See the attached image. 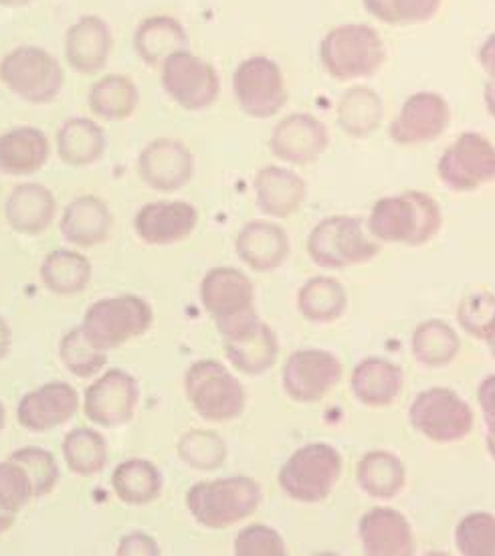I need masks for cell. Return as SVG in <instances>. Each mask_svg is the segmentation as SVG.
<instances>
[{
    "mask_svg": "<svg viewBox=\"0 0 495 556\" xmlns=\"http://www.w3.org/2000/svg\"><path fill=\"white\" fill-rule=\"evenodd\" d=\"M443 215L437 201L419 191L384 197L370 213V233L382 243L424 245L441 229Z\"/></svg>",
    "mask_w": 495,
    "mask_h": 556,
    "instance_id": "obj_1",
    "label": "cell"
},
{
    "mask_svg": "<svg viewBox=\"0 0 495 556\" xmlns=\"http://www.w3.org/2000/svg\"><path fill=\"white\" fill-rule=\"evenodd\" d=\"M0 84L21 102L47 105L65 86L63 65L37 45H18L0 59Z\"/></svg>",
    "mask_w": 495,
    "mask_h": 556,
    "instance_id": "obj_2",
    "label": "cell"
},
{
    "mask_svg": "<svg viewBox=\"0 0 495 556\" xmlns=\"http://www.w3.org/2000/svg\"><path fill=\"white\" fill-rule=\"evenodd\" d=\"M262 504L259 483L245 476L194 483L187 492L192 518L204 528L223 530L255 513Z\"/></svg>",
    "mask_w": 495,
    "mask_h": 556,
    "instance_id": "obj_3",
    "label": "cell"
},
{
    "mask_svg": "<svg viewBox=\"0 0 495 556\" xmlns=\"http://www.w3.org/2000/svg\"><path fill=\"white\" fill-rule=\"evenodd\" d=\"M154 314L147 300L134 293L103 298L88 307L81 332L100 351H114L152 328Z\"/></svg>",
    "mask_w": 495,
    "mask_h": 556,
    "instance_id": "obj_4",
    "label": "cell"
},
{
    "mask_svg": "<svg viewBox=\"0 0 495 556\" xmlns=\"http://www.w3.org/2000/svg\"><path fill=\"white\" fill-rule=\"evenodd\" d=\"M201 300L223 340L245 332L259 320L255 314V290L251 279L233 267H215L203 278Z\"/></svg>",
    "mask_w": 495,
    "mask_h": 556,
    "instance_id": "obj_5",
    "label": "cell"
},
{
    "mask_svg": "<svg viewBox=\"0 0 495 556\" xmlns=\"http://www.w3.org/2000/svg\"><path fill=\"white\" fill-rule=\"evenodd\" d=\"M326 72L338 81H352L377 74L386 51L379 33L368 25H344L330 30L320 45Z\"/></svg>",
    "mask_w": 495,
    "mask_h": 556,
    "instance_id": "obj_6",
    "label": "cell"
},
{
    "mask_svg": "<svg viewBox=\"0 0 495 556\" xmlns=\"http://www.w3.org/2000/svg\"><path fill=\"white\" fill-rule=\"evenodd\" d=\"M380 245L368 239L363 220L335 215L320 220L307 239L312 262L323 269H342L366 264L379 255Z\"/></svg>",
    "mask_w": 495,
    "mask_h": 556,
    "instance_id": "obj_7",
    "label": "cell"
},
{
    "mask_svg": "<svg viewBox=\"0 0 495 556\" xmlns=\"http://www.w3.org/2000/svg\"><path fill=\"white\" fill-rule=\"evenodd\" d=\"M185 391L192 409L206 421L225 424L245 409V391L225 366L217 361H199L185 377Z\"/></svg>",
    "mask_w": 495,
    "mask_h": 556,
    "instance_id": "obj_8",
    "label": "cell"
},
{
    "mask_svg": "<svg viewBox=\"0 0 495 556\" xmlns=\"http://www.w3.org/2000/svg\"><path fill=\"white\" fill-rule=\"evenodd\" d=\"M342 473V457L332 445L312 443L285 462L279 471L281 490L302 504L328 498Z\"/></svg>",
    "mask_w": 495,
    "mask_h": 556,
    "instance_id": "obj_9",
    "label": "cell"
},
{
    "mask_svg": "<svg viewBox=\"0 0 495 556\" xmlns=\"http://www.w3.org/2000/svg\"><path fill=\"white\" fill-rule=\"evenodd\" d=\"M412 427L427 440L455 443L466 440L473 429V410L452 389L433 387L422 391L408 410Z\"/></svg>",
    "mask_w": 495,
    "mask_h": 556,
    "instance_id": "obj_10",
    "label": "cell"
},
{
    "mask_svg": "<svg viewBox=\"0 0 495 556\" xmlns=\"http://www.w3.org/2000/svg\"><path fill=\"white\" fill-rule=\"evenodd\" d=\"M162 88L166 96L189 112H201L217 102L220 79L217 70L204 59L178 51L161 65Z\"/></svg>",
    "mask_w": 495,
    "mask_h": 556,
    "instance_id": "obj_11",
    "label": "cell"
},
{
    "mask_svg": "<svg viewBox=\"0 0 495 556\" xmlns=\"http://www.w3.org/2000/svg\"><path fill=\"white\" fill-rule=\"evenodd\" d=\"M439 178L455 192L481 189L495 180V147L481 134H461L439 161Z\"/></svg>",
    "mask_w": 495,
    "mask_h": 556,
    "instance_id": "obj_12",
    "label": "cell"
},
{
    "mask_svg": "<svg viewBox=\"0 0 495 556\" xmlns=\"http://www.w3.org/2000/svg\"><path fill=\"white\" fill-rule=\"evenodd\" d=\"M234 100L251 117L276 116L288 102L285 79L276 61L267 58L245 59L233 75Z\"/></svg>",
    "mask_w": 495,
    "mask_h": 556,
    "instance_id": "obj_13",
    "label": "cell"
},
{
    "mask_svg": "<svg viewBox=\"0 0 495 556\" xmlns=\"http://www.w3.org/2000/svg\"><path fill=\"white\" fill-rule=\"evenodd\" d=\"M140 403V387L130 372L112 368L103 372L84 395V413L91 424L116 429L130 424Z\"/></svg>",
    "mask_w": 495,
    "mask_h": 556,
    "instance_id": "obj_14",
    "label": "cell"
},
{
    "mask_svg": "<svg viewBox=\"0 0 495 556\" xmlns=\"http://www.w3.org/2000/svg\"><path fill=\"white\" fill-rule=\"evenodd\" d=\"M342 363L328 351L293 352L283 366L281 382L297 403H316L342 379Z\"/></svg>",
    "mask_w": 495,
    "mask_h": 556,
    "instance_id": "obj_15",
    "label": "cell"
},
{
    "mask_svg": "<svg viewBox=\"0 0 495 556\" xmlns=\"http://www.w3.org/2000/svg\"><path fill=\"white\" fill-rule=\"evenodd\" d=\"M449 122L452 110L445 98L433 91H421L408 98L389 132L401 147H419L437 140Z\"/></svg>",
    "mask_w": 495,
    "mask_h": 556,
    "instance_id": "obj_16",
    "label": "cell"
},
{
    "mask_svg": "<svg viewBox=\"0 0 495 556\" xmlns=\"http://www.w3.org/2000/svg\"><path fill=\"white\" fill-rule=\"evenodd\" d=\"M194 173L189 148L173 138H156L138 156V175L152 191H180Z\"/></svg>",
    "mask_w": 495,
    "mask_h": 556,
    "instance_id": "obj_17",
    "label": "cell"
},
{
    "mask_svg": "<svg viewBox=\"0 0 495 556\" xmlns=\"http://www.w3.org/2000/svg\"><path fill=\"white\" fill-rule=\"evenodd\" d=\"M79 410V393L69 382H47L21 399L16 421L30 433H45L72 421Z\"/></svg>",
    "mask_w": 495,
    "mask_h": 556,
    "instance_id": "obj_18",
    "label": "cell"
},
{
    "mask_svg": "<svg viewBox=\"0 0 495 556\" xmlns=\"http://www.w3.org/2000/svg\"><path fill=\"white\" fill-rule=\"evenodd\" d=\"M67 65L81 75H96L107 65L114 51V33L98 15L79 16L63 39Z\"/></svg>",
    "mask_w": 495,
    "mask_h": 556,
    "instance_id": "obj_19",
    "label": "cell"
},
{
    "mask_svg": "<svg viewBox=\"0 0 495 556\" xmlns=\"http://www.w3.org/2000/svg\"><path fill=\"white\" fill-rule=\"evenodd\" d=\"M199 211L187 201H156L136 213V235L154 248L175 245L185 241L196 229Z\"/></svg>",
    "mask_w": 495,
    "mask_h": 556,
    "instance_id": "obj_20",
    "label": "cell"
},
{
    "mask_svg": "<svg viewBox=\"0 0 495 556\" xmlns=\"http://www.w3.org/2000/svg\"><path fill=\"white\" fill-rule=\"evenodd\" d=\"M114 215L105 201L96 194H81L65 206L59 231L61 237L81 250H89L96 245H102L103 241L112 233Z\"/></svg>",
    "mask_w": 495,
    "mask_h": 556,
    "instance_id": "obj_21",
    "label": "cell"
},
{
    "mask_svg": "<svg viewBox=\"0 0 495 556\" xmlns=\"http://www.w3.org/2000/svg\"><path fill=\"white\" fill-rule=\"evenodd\" d=\"M328 130L318 117L292 114L281 119L271 134V150L279 161L309 164L328 148Z\"/></svg>",
    "mask_w": 495,
    "mask_h": 556,
    "instance_id": "obj_22",
    "label": "cell"
},
{
    "mask_svg": "<svg viewBox=\"0 0 495 556\" xmlns=\"http://www.w3.org/2000/svg\"><path fill=\"white\" fill-rule=\"evenodd\" d=\"M58 215L55 194L39 182H23L4 201V219L21 235H41Z\"/></svg>",
    "mask_w": 495,
    "mask_h": 556,
    "instance_id": "obj_23",
    "label": "cell"
},
{
    "mask_svg": "<svg viewBox=\"0 0 495 556\" xmlns=\"http://www.w3.org/2000/svg\"><path fill=\"white\" fill-rule=\"evenodd\" d=\"M358 534L366 555L410 556L415 553L412 528L393 508H375L363 516Z\"/></svg>",
    "mask_w": 495,
    "mask_h": 556,
    "instance_id": "obj_24",
    "label": "cell"
},
{
    "mask_svg": "<svg viewBox=\"0 0 495 556\" xmlns=\"http://www.w3.org/2000/svg\"><path fill=\"white\" fill-rule=\"evenodd\" d=\"M49 138L35 126H16L0 134V175H35L49 162Z\"/></svg>",
    "mask_w": 495,
    "mask_h": 556,
    "instance_id": "obj_25",
    "label": "cell"
},
{
    "mask_svg": "<svg viewBox=\"0 0 495 556\" xmlns=\"http://www.w3.org/2000/svg\"><path fill=\"white\" fill-rule=\"evenodd\" d=\"M234 250L239 260L251 269L274 271L288 260L290 239L279 225L267 220H251L237 237Z\"/></svg>",
    "mask_w": 495,
    "mask_h": 556,
    "instance_id": "obj_26",
    "label": "cell"
},
{
    "mask_svg": "<svg viewBox=\"0 0 495 556\" xmlns=\"http://www.w3.org/2000/svg\"><path fill=\"white\" fill-rule=\"evenodd\" d=\"M185 49H189V35L175 16H148L134 30V51L150 67H161L166 59Z\"/></svg>",
    "mask_w": 495,
    "mask_h": 556,
    "instance_id": "obj_27",
    "label": "cell"
},
{
    "mask_svg": "<svg viewBox=\"0 0 495 556\" xmlns=\"http://www.w3.org/2000/svg\"><path fill=\"white\" fill-rule=\"evenodd\" d=\"M255 194L265 215L283 219L300 211L306 199V185L288 168L265 166L255 176Z\"/></svg>",
    "mask_w": 495,
    "mask_h": 556,
    "instance_id": "obj_28",
    "label": "cell"
},
{
    "mask_svg": "<svg viewBox=\"0 0 495 556\" xmlns=\"http://www.w3.org/2000/svg\"><path fill=\"white\" fill-rule=\"evenodd\" d=\"M403 370L386 358H366L352 372V393L366 407H386L403 391Z\"/></svg>",
    "mask_w": 495,
    "mask_h": 556,
    "instance_id": "obj_29",
    "label": "cell"
},
{
    "mask_svg": "<svg viewBox=\"0 0 495 556\" xmlns=\"http://www.w3.org/2000/svg\"><path fill=\"white\" fill-rule=\"evenodd\" d=\"M225 352L237 370L245 375H263L267 368L276 365L279 344L276 332L257 320L245 332L227 338Z\"/></svg>",
    "mask_w": 495,
    "mask_h": 556,
    "instance_id": "obj_30",
    "label": "cell"
},
{
    "mask_svg": "<svg viewBox=\"0 0 495 556\" xmlns=\"http://www.w3.org/2000/svg\"><path fill=\"white\" fill-rule=\"evenodd\" d=\"M107 147L102 126L91 117H69L61 124L58 132L59 159L75 166L86 168L100 161Z\"/></svg>",
    "mask_w": 495,
    "mask_h": 556,
    "instance_id": "obj_31",
    "label": "cell"
},
{
    "mask_svg": "<svg viewBox=\"0 0 495 556\" xmlns=\"http://www.w3.org/2000/svg\"><path fill=\"white\" fill-rule=\"evenodd\" d=\"M138 103H140V89L128 75H103L89 88V110L93 116L105 122L128 119L138 110Z\"/></svg>",
    "mask_w": 495,
    "mask_h": 556,
    "instance_id": "obj_32",
    "label": "cell"
},
{
    "mask_svg": "<svg viewBox=\"0 0 495 556\" xmlns=\"http://www.w3.org/2000/svg\"><path fill=\"white\" fill-rule=\"evenodd\" d=\"M117 498L128 506H147L162 494L161 469L148 459H126L112 473Z\"/></svg>",
    "mask_w": 495,
    "mask_h": 556,
    "instance_id": "obj_33",
    "label": "cell"
},
{
    "mask_svg": "<svg viewBox=\"0 0 495 556\" xmlns=\"http://www.w3.org/2000/svg\"><path fill=\"white\" fill-rule=\"evenodd\" d=\"M39 274L49 292L75 295L88 288L93 267L88 257L77 251L55 250L45 257Z\"/></svg>",
    "mask_w": 495,
    "mask_h": 556,
    "instance_id": "obj_34",
    "label": "cell"
},
{
    "mask_svg": "<svg viewBox=\"0 0 495 556\" xmlns=\"http://www.w3.org/2000/svg\"><path fill=\"white\" fill-rule=\"evenodd\" d=\"M356 478L368 496L391 500L405 488L407 471L403 462L391 452H370L360 459Z\"/></svg>",
    "mask_w": 495,
    "mask_h": 556,
    "instance_id": "obj_35",
    "label": "cell"
},
{
    "mask_svg": "<svg viewBox=\"0 0 495 556\" xmlns=\"http://www.w3.org/2000/svg\"><path fill=\"white\" fill-rule=\"evenodd\" d=\"M61 452L67 469L81 478L102 473L107 466V441L102 433L89 427L69 431L61 443Z\"/></svg>",
    "mask_w": 495,
    "mask_h": 556,
    "instance_id": "obj_36",
    "label": "cell"
},
{
    "mask_svg": "<svg viewBox=\"0 0 495 556\" xmlns=\"http://www.w3.org/2000/svg\"><path fill=\"white\" fill-rule=\"evenodd\" d=\"M297 307L309 323L330 324L346 312L348 295L340 281L314 278L297 293Z\"/></svg>",
    "mask_w": 495,
    "mask_h": 556,
    "instance_id": "obj_37",
    "label": "cell"
},
{
    "mask_svg": "<svg viewBox=\"0 0 495 556\" xmlns=\"http://www.w3.org/2000/svg\"><path fill=\"white\" fill-rule=\"evenodd\" d=\"M410 346L421 365L445 366L457 356L461 349V340L449 324L443 320H427L417 326Z\"/></svg>",
    "mask_w": 495,
    "mask_h": 556,
    "instance_id": "obj_38",
    "label": "cell"
},
{
    "mask_svg": "<svg viewBox=\"0 0 495 556\" xmlns=\"http://www.w3.org/2000/svg\"><path fill=\"white\" fill-rule=\"evenodd\" d=\"M338 119L344 132L365 138L375 132L382 122V102L372 89L352 88L340 102Z\"/></svg>",
    "mask_w": 495,
    "mask_h": 556,
    "instance_id": "obj_39",
    "label": "cell"
},
{
    "mask_svg": "<svg viewBox=\"0 0 495 556\" xmlns=\"http://www.w3.org/2000/svg\"><path fill=\"white\" fill-rule=\"evenodd\" d=\"M59 358L77 379H89L107 365V354L96 349L88 338L84 337L79 326L61 338Z\"/></svg>",
    "mask_w": 495,
    "mask_h": 556,
    "instance_id": "obj_40",
    "label": "cell"
},
{
    "mask_svg": "<svg viewBox=\"0 0 495 556\" xmlns=\"http://www.w3.org/2000/svg\"><path fill=\"white\" fill-rule=\"evenodd\" d=\"M178 455L192 469L213 471L225 462L227 447L217 433L194 429L178 441Z\"/></svg>",
    "mask_w": 495,
    "mask_h": 556,
    "instance_id": "obj_41",
    "label": "cell"
},
{
    "mask_svg": "<svg viewBox=\"0 0 495 556\" xmlns=\"http://www.w3.org/2000/svg\"><path fill=\"white\" fill-rule=\"evenodd\" d=\"M366 11L389 25H417L437 15L441 0H365Z\"/></svg>",
    "mask_w": 495,
    "mask_h": 556,
    "instance_id": "obj_42",
    "label": "cell"
},
{
    "mask_svg": "<svg viewBox=\"0 0 495 556\" xmlns=\"http://www.w3.org/2000/svg\"><path fill=\"white\" fill-rule=\"evenodd\" d=\"M457 551L466 556H495V516L467 514L455 530Z\"/></svg>",
    "mask_w": 495,
    "mask_h": 556,
    "instance_id": "obj_43",
    "label": "cell"
},
{
    "mask_svg": "<svg viewBox=\"0 0 495 556\" xmlns=\"http://www.w3.org/2000/svg\"><path fill=\"white\" fill-rule=\"evenodd\" d=\"M9 459L23 466L29 473L35 498H45L55 490L59 483V466L55 455L51 452H47L43 447H23L13 452Z\"/></svg>",
    "mask_w": 495,
    "mask_h": 556,
    "instance_id": "obj_44",
    "label": "cell"
},
{
    "mask_svg": "<svg viewBox=\"0 0 495 556\" xmlns=\"http://www.w3.org/2000/svg\"><path fill=\"white\" fill-rule=\"evenodd\" d=\"M33 498V483L25 468L13 459L0 462V508L18 514Z\"/></svg>",
    "mask_w": 495,
    "mask_h": 556,
    "instance_id": "obj_45",
    "label": "cell"
},
{
    "mask_svg": "<svg viewBox=\"0 0 495 556\" xmlns=\"http://www.w3.org/2000/svg\"><path fill=\"white\" fill-rule=\"evenodd\" d=\"M457 320L467 334L483 340L495 323V295L487 292L469 293L457 307Z\"/></svg>",
    "mask_w": 495,
    "mask_h": 556,
    "instance_id": "obj_46",
    "label": "cell"
},
{
    "mask_svg": "<svg viewBox=\"0 0 495 556\" xmlns=\"http://www.w3.org/2000/svg\"><path fill=\"white\" fill-rule=\"evenodd\" d=\"M233 551L237 556H283L288 553L279 532L263 525L243 528L234 539Z\"/></svg>",
    "mask_w": 495,
    "mask_h": 556,
    "instance_id": "obj_47",
    "label": "cell"
},
{
    "mask_svg": "<svg viewBox=\"0 0 495 556\" xmlns=\"http://www.w3.org/2000/svg\"><path fill=\"white\" fill-rule=\"evenodd\" d=\"M480 405L485 419V443L495 459V375L481 382Z\"/></svg>",
    "mask_w": 495,
    "mask_h": 556,
    "instance_id": "obj_48",
    "label": "cell"
},
{
    "mask_svg": "<svg viewBox=\"0 0 495 556\" xmlns=\"http://www.w3.org/2000/svg\"><path fill=\"white\" fill-rule=\"evenodd\" d=\"M117 556H156L161 555V546L147 532H128L117 542Z\"/></svg>",
    "mask_w": 495,
    "mask_h": 556,
    "instance_id": "obj_49",
    "label": "cell"
},
{
    "mask_svg": "<svg viewBox=\"0 0 495 556\" xmlns=\"http://www.w3.org/2000/svg\"><path fill=\"white\" fill-rule=\"evenodd\" d=\"M481 67L490 75V81L495 86V33L481 45L480 49Z\"/></svg>",
    "mask_w": 495,
    "mask_h": 556,
    "instance_id": "obj_50",
    "label": "cell"
},
{
    "mask_svg": "<svg viewBox=\"0 0 495 556\" xmlns=\"http://www.w3.org/2000/svg\"><path fill=\"white\" fill-rule=\"evenodd\" d=\"M11 346H13V330H11L7 320L0 316V361L9 356Z\"/></svg>",
    "mask_w": 495,
    "mask_h": 556,
    "instance_id": "obj_51",
    "label": "cell"
},
{
    "mask_svg": "<svg viewBox=\"0 0 495 556\" xmlns=\"http://www.w3.org/2000/svg\"><path fill=\"white\" fill-rule=\"evenodd\" d=\"M15 518L16 514L7 513V510H2V508H0V536L13 528V525H15Z\"/></svg>",
    "mask_w": 495,
    "mask_h": 556,
    "instance_id": "obj_52",
    "label": "cell"
},
{
    "mask_svg": "<svg viewBox=\"0 0 495 556\" xmlns=\"http://www.w3.org/2000/svg\"><path fill=\"white\" fill-rule=\"evenodd\" d=\"M485 105H487L490 114L495 117V86L492 81L485 86Z\"/></svg>",
    "mask_w": 495,
    "mask_h": 556,
    "instance_id": "obj_53",
    "label": "cell"
},
{
    "mask_svg": "<svg viewBox=\"0 0 495 556\" xmlns=\"http://www.w3.org/2000/svg\"><path fill=\"white\" fill-rule=\"evenodd\" d=\"M33 0H0V7L4 9H23V7H29Z\"/></svg>",
    "mask_w": 495,
    "mask_h": 556,
    "instance_id": "obj_54",
    "label": "cell"
},
{
    "mask_svg": "<svg viewBox=\"0 0 495 556\" xmlns=\"http://www.w3.org/2000/svg\"><path fill=\"white\" fill-rule=\"evenodd\" d=\"M483 342H487V346H490V351H492L495 358V323L492 324V328L487 330V334L483 338Z\"/></svg>",
    "mask_w": 495,
    "mask_h": 556,
    "instance_id": "obj_55",
    "label": "cell"
},
{
    "mask_svg": "<svg viewBox=\"0 0 495 556\" xmlns=\"http://www.w3.org/2000/svg\"><path fill=\"white\" fill-rule=\"evenodd\" d=\"M4 425H7V410H4V405L0 403V431L4 429Z\"/></svg>",
    "mask_w": 495,
    "mask_h": 556,
    "instance_id": "obj_56",
    "label": "cell"
}]
</instances>
